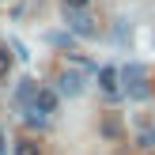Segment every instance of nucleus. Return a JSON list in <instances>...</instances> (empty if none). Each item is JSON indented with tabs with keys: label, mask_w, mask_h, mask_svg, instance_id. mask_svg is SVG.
<instances>
[{
	"label": "nucleus",
	"mask_w": 155,
	"mask_h": 155,
	"mask_svg": "<svg viewBox=\"0 0 155 155\" xmlns=\"http://www.w3.org/2000/svg\"><path fill=\"white\" fill-rule=\"evenodd\" d=\"M98 87H102L106 95H117V91H121V72H114V68H102V72H98Z\"/></svg>",
	"instance_id": "5"
},
{
	"label": "nucleus",
	"mask_w": 155,
	"mask_h": 155,
	"mask_svg": "<svg viewBox=\"0 0 155 155\" xmlns=\"http://www.w3.org/2000/svg\"><path fill=\"white\" fill-rule=\"evenodd\" d=\"M136 144H140V148H151V144H155V125L140 129V133H136Z\"/></svg>",
	"instance_id": "9"
},
{
	"label": "nucleus",
	"mask_w": 155,
	"mask_h": 155,
	"mask_svg": "<svg viewBox=\"0 0 155 155\" xmlns=\"http://www.w3.org/2000/svg\"><path fill=\"white\" fill-rule=\"evenodd\" d=\"M102 133L114 136V140H121V121L117 117H102Z\"/></svg>",
	"instance_id": "7"
},
{
	"label": "nucleus",
	"mask_w": 155,
	"mask_h": 155,
	"mask_svg": "<svg viewBox=\"0 0 155 155\" xmlns=\"http://www.w3.org/2000/svg\"><path fill=\"white\" fill-rule=\"evenodd\" d=\"M68 27H72L76 34H95V23H91L87 12H68Z\"/></svg>",
	"instance_id": "4"
},
{
	"label": "nucleus",
	"mask_w": 155,
	"mask_h": 155,
	"mask_svg": "<svg viewBox=\"0 0 155 155\" xmlns=\"http://www.w3.org/2000/svg\"><path fill=\"white\" fill-rule=\"evenodd\" d=\"M23 114H27L34 125H45V121H49V114H57V91L38 87V91H34V98H30V106H27Z\"/></svg>",
	"instance_id": "1"
},
{
	"label": "nucleus",
	"mask_w": 155,
	"mask_h": 155,
	"mask_svg": "<svg viewBox=\"0 0 155 155\" xmlns=\"http://www.w3.org/2000/svg\"><path fill=\"white\" fill-rule=\"evenodd\" d=\"M91 0H64V12H83Z\"/></svg>",
	"instance_id": "11"
},
{
	"label": "nucleus",
	"mask_w": 155,
	"mask_h": 155,
	"mask_svg": "<svg viewBox=\"0 0 155 155\" xmlns=\"http://www.w3.org/2000/svg\"><path fill=\"white\" fill-rule=\"evenodd\" d=\"M0 155H4V129H0Z\"/></svg>",
	"instance_id": "12"
},
{
	"label": "nucleus",
	"mask_w": 155,
	"mask_h": 155,
	"mask_svg": "<svg viewBox=\"0 0 155 155\" xmlns=\"http://www.w3.org/2000/svg\"><path fill=\"white\" fill-rule=\"evenodd\" d=\"M8 72H12V53L0 49V80H8Z\"/></svg>",
	"instance_id": "10"
},
{
	"label": "nucleus",
	"mask_w": 155,
	"mask_h": 155,
	"mask_svg": "<svg viewBox=\"0 0 155 155\" xmlns=\"http://www.w3.org/2000/svg\"><path fill=\"white\" fill-rule=\"evenodd\" d=\"M121 83H125L121 91H125L129 98H144V95H148V76H144L140 64H125V68H121Z\"/></svg>",
	"instance_id": "2"
},
{
	"label": "nucleus",
	"mask_w": 155,
	"mask_h": 155,
	"mask_svg": "<svg viewBox=\"0 0 155 155\" xmlns=\"http://www.w3.org/2000/svg\"><path fill=\"white\" fill-rule=\"evenodd\" d=\"M83 91V76L76 72V68H64V72L57 76V95H68V98H76Z\"/></svg>",
	"instance_id": "3"
},
{
	"label": "nucleus",
	"mask_w": 155,
	"mask_h": 155,
	"mask_svg": "<svg viewBox=\"0 0 155 155\" xmlns=\"http://www.w3.org/2000/svg\"><path fill=\"white\" fill-rule=\"evenodd\" d=\"M15 155H42V148H38L34 140H27V136H23V140L15 144Z\"/></svg>",
	"instance_id": "8"
},
{
	"label": "nucleus",
	"mask_w": 155,
	"mask_h": 155,
	"mask_svg": "<svg viewBox=\"0 0 155 155\" xmlns=\"http://www.w3.org/2000/svg\"><path fill=\"white\" fill-rule=\"evenodd\" d=\"M34 91H38V87H34V80H23V83H19V91H15V102L27 110V106H30V98H34Z\"/></svg>",
	"instance_id": "6"
}]
</instances>
